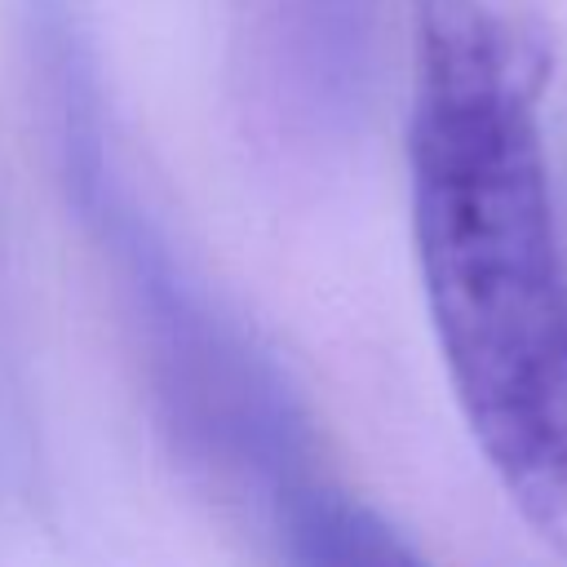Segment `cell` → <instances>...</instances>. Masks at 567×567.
<instances>
[{"mask_svg":"<svg viewBox=\"0 0 567 567\" xmlns=\"http://www.w3.org/2000/svg\"><path fill=\"white\" fill-rule=\"evenodd\" d=\"M540 0H416L412 235L465 425L523 523L567 558V266L536 102Z\"/></svg>","mask_w":567,"mask_h":567,"instance_id":"6da1fadb","label":"cell"},{"mask_svg":"<svg viewBox=\"0 0 567 567\" xmlns=\"http://www.w3.org/2000/svg\"><path fill=\"white\" fill-rule=\"evenodd\" d=\"M84 199L111 217V230L128 261L142 323L151 332V359L159 390L173 403V421L217 452L235 470L288 478L297 447V416L284 381L261 350L182 275V266L151 239V230L124 213L111 195L106 151L71 168Z\"/></svg>","mask_w":567,"mask_h":567,"instance_id":"7a4b0ae2","label":"cell"},{"mask_svg":"<svg viewBox=\"0 0 567 567\" xmlns=\"http://www.w3.org/2000/svg\"><path fill=\"white\" fill-rule=\"evenodd\" d=\"M284 549L288 567H425L377 509L332 487L284 496Z\"/></svg>","mask_w":567,"mask_h":567,"instance_id":"3957f363","label":"cell"}]
</instances>
